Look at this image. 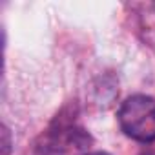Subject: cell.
<instances>
[{"label": "cell", "mask_w": 155, "mask_h": 155, "mask_svg": "<svg viewBox=\"0 0 155 155\" xmlns=\"http://www.w3.org/2000/svg\"><path fill=\"white\" fill-rule=\"evenodd\" d=\"M153 9H155V4H153Z\"/></svg>", "instance_id": "5"}, {"label": "cell", "mask_w": 155, "mask_h": 155, "mask_svg": "<svg viewBox=\"0 0 155 155\" xmlns=\"http://www.w3.org/2000/svg\"><path fill=\"white\" fill-rule=\"evenodd\" d=\"M0 148H2V155H9L11 148H13V140H11V131L6 124H2V131H0Z\"/></svg>", "instance_id": "3"}, {"label": "cell", "mask_w": 155, "mask_h": 155, "mask_svg": "<svg viewBox=\"0 0 155 155\" xmlns=\"http://www.w3.org/2000/svg\"><path fill=\"white\" fill-rule=\"evenodd\" d=\"M117 120L126 137L151 144L155 142V99L144 93H135L124 99L119 108Z\"/></svg>", "instance_id": "1"}, {"label": "cell", "mask_w": 155, "mask_h": 155, "mask_svg": "<svg viewBox=\"0 0 155 155\" xmlns=\"http://www.w3.org/2000/svg\"><path fill=\"white\" fill-rule=\"evenodd\" d=\"M84 155H110L106 151H91V153H84Z\"/></svg>", "instance_id": "4"}, {"label": "cell", "mask_w": 155, "mask_h": 155, "mask_svg": "<svg viewBox=\"0 0 155 155\" xmlns=\"http://www.w3.org/2000/svg\"><path fill=\"white\" fill-rule=\"evenodd\" d=\"M88 139L81 130L73 128H60L58 131L51 133L44 150L51 155H71L75 150H84Z\"/></svg>", "instance_id": "2"}]
</instances>
